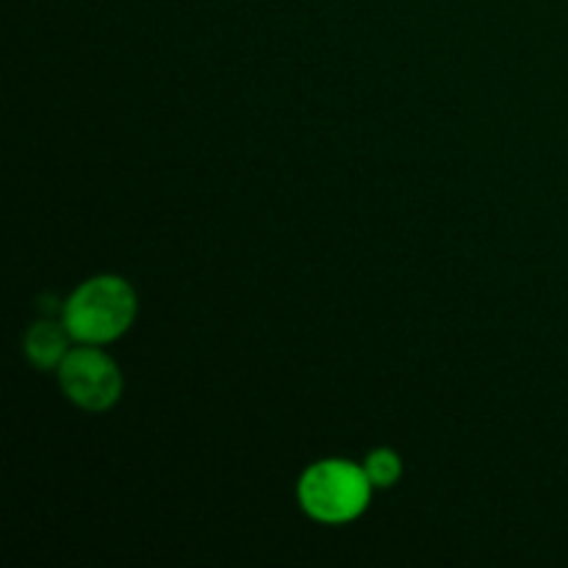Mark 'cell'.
<instances>
[{
	"mask_svg": "<svg viewBox=\"0 0 568 568\" xmlns=\"http://www.w3.org/2000/svg\"><path fill=\"white\" fill-rule=\"evenodd\" d=\"M139 300L120 275H94L67 297L61 322L78 344H111L131 331Z\"/></svg>",
	"mask_w": 568,
	"mask_h": 568,
	"instance_id": "obj_1",
	"label": "cell"
},
{
	"mask_svg": "<svg viewBox=\"0 0 568 568\" xmlns=\"http://www.w3.org/2000/svg\"><path fill=\"white\" fill-rule=\"evenodd\" d=\"M375 486L364 466L342 458L311 464L297 483L300 508L320 525H347L369 508Z\"/></svg>",
	"mask_w": 568,
	"mask_h": 568,
	"instance_id": "obj_2",
	"label": "cell"
},
{
	"mask_svg": "<svg viewBox=\"0 0 568 568\" xmlns=\"http://www.w3.org/2000/svg\"><path fill=\"white\" fill-rule=\"evenodd\" d=\"M59 386L72 405L87 414H103L122 397V372L100 344H81L67 353L59 369Z\"/></svg>",
	"mask_w": 568,
	"mask_h": 568,
	"instance_id": "obj_3",
	"label": "cell"
},
{
	"mask_svg": "<svg viewBox=\"0 0 568 568\" xmlns=\"http://www.w3.org/2000/svg\"><path fill=\"white\" fill-rule=\"evenodd\" d=\"M72 336L67 331L64 322L39 320L28 327L26 338H22V349H26L28 361L37 369H59L61 361L70 353Z\"/></svg>",
	"mask_w": 568,
	"mask_h": 568,
	"instance_id": "obj_4",
	"label": "cell"
},
{
	"mask_svg": "<svg viewBox=\"0 0 568 568\" xmlns=\"http://www.w3.org/2000/svg\"><path fill=\"white\" fill-rule=\"evenodd\" d=\"M364 469L375 488H394L399 483V477H403V460H399V455L394 449L377 447L366 455Z\"/></svg>",
	"mask_w": 568,
	"mask_h": 568,
	"instance_id": "obj_5",
	"label": "cell"
}]
</instances>
